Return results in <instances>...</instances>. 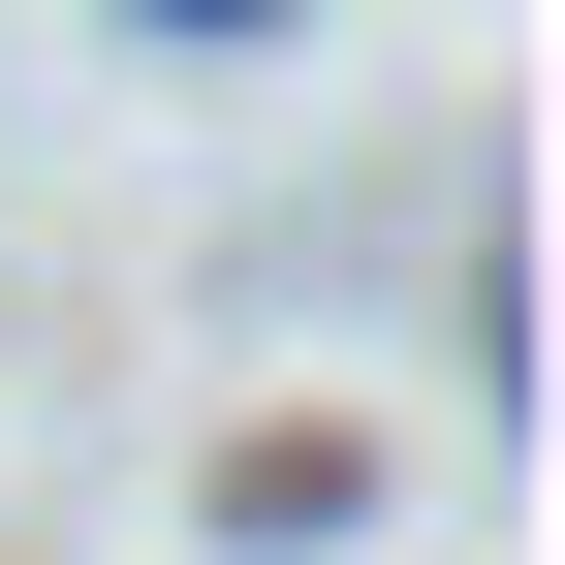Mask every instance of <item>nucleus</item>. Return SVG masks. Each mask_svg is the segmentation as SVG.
Instances as JSON below:
<instances>
[{
	"instance_id": "1",
	"label": "nucleus",
	"mask_w": 565,
	"mask_h": 565,
	"mask_svg": "<svg viewBox=\"0 0 565 565\" xmlns=\"http://www.w3.org/2000/svg\"><path fill=\"white\" fill-rule=\"evenodd\" d=\"M189 32H221V0H189Z\"/></svg>"
}]
</instances>
